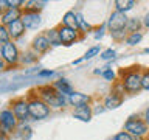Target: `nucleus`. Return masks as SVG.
Segmentation results:
<instances>
[{
	"label": "nucleus",
	"instance_id": "1",
	"mask_svg": "<svg viewBox=\"0 0 149 140\" xmlns=\"http://www.w3.org/2000/svg\"><path fill=\"white\" fill-rule=\"evenodd\" d=\"M34 90L37 93V97H39L50 109H62V107H65L68 104L67 97L62 95V93H59L53 87V84H42V86H37Z\"/></svg>",
	"mask_w": 149,
	"mask_h": 140
},
{
	"label": "nucleus",
	"instance_id": "2",
	"mask_svg": "<svg viewBox=\"0 0 149 140\" xmlns=\"http://www.w3.org/2000/svg\"><path fill=\"white\" fill-rule=\"evenodd\" d=\"M141 78H143V72L138 67H134L132 70H127V72L121 73V86H123L126 93H138L140 90H143L141 87Z\"/></svg>",
	"mask_w": 149,
	"mask_h": 140
},
{
	"label": "nucleus",
	"instance_id": "3",
	"mask_svg": "<svg viewBox=\"0 0 149 140\" xmlns=\"http://www.w3.org/2000/svg\"><path fill=\"white\" fill-rule=\"evenodd\" d=\"M26 100H28V107H30V117L33 120H36V121L37 120H44L50 115L51 109L40 100L39 97H37L36 90H31L30 93H28Z\"/></svg>",
	"mask_w": 149,
	"mask_h": 140
},
{
	"label": "nucleus",
	"instance_id": "4",
	"mask_svg": "<svg viewBox=\"0 0 149 140\" xmlns=\"http://www.w3.org/2000/svg\"><path fill=\"white\" fill-rule=\"evenodd\" d=\"M124 131L138 140V139L146 137V135L149 134V126L146 125V121H144L141 117L132 115L124 121Z\"/></svg>",
	"mask_w": 149,
	"mask_h": 140
},
{
	"label": "nucleus",
	"instance_id": "5",
	"mask_svg": "<svg viewBox=\"0 0 149 140\" xmlns=\"http://www.w3.org/2000/svg\"><path fill=\"white\" fill-rule=\"evenodd\" d=\"M20 50H19V47L16 45V42L14 41H9L6 44L3 45V51H2V58L3 61L6 62L8 69L11 67H17L19 64H20Z\"/></svg>",
	"mask_w": 149,
	"mask_h": 140
},
{
	"label": "nucleus",
	"instance_id": "6",
	"mask_svg": "<svg viewBox=\"0 0 149 140\" xmlns=\"http://www.w3.org/2000/svg\"><path fill=\"white\" fill-rule=\"evenodd\" d=\"M11 111L14 112L16 118L19 120V123H26L30 117V107H28V100L25 97H17L11 100Z\"/></svg>",
	"mask_w": 149,
	"mask_h": 140
},
{
	"label": "nucleus",
	"instance_id": "7",
	"mask_svg": "<svg viewBox=\"0 0 149 140\" xmlns=\"http://www.w3.org/2000/svg\"><path fill=\"white\" fill-rule=\"evenodd\" d=\"M129 17L126 16L124 13L120 11H113L107 19V30H109L110 34H115V33H121L126 31V27H127Z\"/></svg>",
	"mask_w": 149,
	"mask_h": 140
},
{
	"label": "nucleus",
	"instance_id": "8",
	"mask_svg": "<svg viewBox=\"0 0 149 140\" xmlns=\"http://www.w3.org/2000/svg\"><path fill=\"white\" fill-rule=\"evenodd\" d=\"M17 126H19V120L16 118V115L11 111V107H6V109L0 111V128L8 135L16 132Z\"/></svg>",
	"mask_w": 149,
	"mask_h": 140
},
{
	"label": "nucleus",
	"instance_id": "9",
	"mask_svg": "<svg viewBox=\"0 0 149 140\" xmlns=\"http://www.w3.org/2000/svg\"><path fill=\"white\" fill-rule=\"evenodd\" d=\"M123 95H124V89L121 86V83H118L115 86V89L112 90L110 95L106 97L104 107L106 109H116V107H120L121 103H123Z\"/></svg>",
	"mask_w": 149,
	"mask_h": 140
},
{
	"label": "nucleus",
	"instance_id": "10",
	"mask_svg": "<svg viewBox=\"0 0 149 140\" xmlns=\"http://www.w3.org/2000/svg\"><path fill=\"white\" fill-rule=\"evenodd\" d=\"M58 30H59L61 45H72L76 41L82 39V37L79 36V31H74V30H72V28H67L64 25H58Z\"/></svg>",
	"mask_w": 149,
	"mask_h": 140
},
{
	"label": "nucleus",
	"instance_id": "11",
	"mask_svg": "<svg viewBox=\"0 0 149 140\" xmlns=\"http://www.w3.org/2000/svg\"><path fill=\"white\" fill-rule=\"evenodd\" d=\"M50 48H51V44H50L48 37L45 36V33L37 34L34 39H33V42H31V50L34 51V53H37V55H44Z\"/></svg>",
	"mask_w": 149,
	"mask_h": 140
},
{
	"label": "nucleus",
	"instance_id": "12",
	"mask_svg": "<svg viewBox=\"0 0 149 140\" xmlns=\"http://www.w3.org/2000/svg\"><path fill=\"white\" fill-rule=\"evenodd\" d=\"M23 16V9L22 8H8L5 13L0 14V23L5 27L11 25L13 22H17L20 20Z\"/></svg>",
	"mask_w": 149,
	"mask_h": 140
},
{
	"label": "nucleus",
	"instance_id": "13",
	"mask_svg": "<svg viewBox=\"0 0 149 140\" xmlns=\"http://www.w3.org/2000/svg\"><path fill=\"white\" fill-rule=\"evenodd\" d=\"M67 101H68L70 106H73L74 109H76V107H82V106H90L92 97L87 95V93H82V92H76V90H74L72 95L67 97Z\"/></svg>",
	"mask_w": 149,
	"mask_h": 140
},
{
	"label": "nucleus",
	"instance_id": "14",
	"mask_svg": "<svg viewBox=\"0 0 149 140\" xmlns=\"http://www.w3.org/2000/svg\"><path fill=\"white\" fill-rule=\"evenodd\" d=\"M22 22H23V25H25L26 30H37L42 23V16H40V13L23 11Z\"/></svg>",
	"mask_w": 149,
	"mask_h": 140
},
{
	"label": "nucleus",
	"instance_id": "15",
	"mask_svg": "<svg viewBox=\"0 0 149 140\" xmlns=\"http://www.w3.org/2000/svg\"><path fill=\"white\" fill-rule=\"evenodd\" d=\"M8 31H9V37H11V41L16 42L17 39H20V37L25 34L26 28H25V25H23V22L20 19V20L13 22L11 25H8Z\"/></svg>",
	"mask_w": 149,
	"mask_h": 140
},
{
	"label": "nucleus",
	"instance_id": "16",
	"mask_svg": "<svg viewBox=\"0 0 149 140\" xmlns=\"http://www.w3.org/2000/svg\"><path fill=\"white\" fill-rule=\"evenodd\" d=\"M53 87H54L59 93H62V95H65V97L72 95V93L74 92L73 86L70 84L68 79H65V78H59L58 81H54V83H53Z\"/></svg>",
	"mask_w": 149,
	"mask_h": 140
},
{
	"label": "nucleus",
	"instance_id": "17",
	"mask_svg": "<svg viewBox=\"0 0 149 140\" xmlns=\"http://www.w3.org/2000/svg\"><path fill=\"white\" fill-rule=\"evenodd\" d=\"M73 117L81 121H86V123H88V121L92 120L93 117V111L90 106H82V107H76V109L73 111Z\"/></svg>",
	"mask_w": 149,
	"mask_h": 140
},
{
	"label": "nucleus",
	"instance_id": "18",
	"mask_svg": "<svg viewBox=\"0 0 149 140\" xmlns=\"http://www.w3.org/2000/svg\"><path fill=\"white\" fill-rule=\"evenodd\" d=\"M61 25H64L67 28H72V30H74V31H79L78 20H76V13H74V11H67L62 16V22H61Z\"/></svg>",
	"mask_w": 149,
	"mask_h": 140
},
{
	"label": "nucleus",
	"instance_id": "19",
	"mask_svg": "<svg viewBox=\"0 0 149 140\" xmlns=\"http://www.w3.org/2000/svg\"><path fill=\"white\" fill-rule=\"evenodd\" d=\"M113 5H115V11H120V13L126 14L135 6V2L134 0H115Z\"/></svg>",
	"mask_w": 149,
	"mask_h": 140
},
{
	"label": "nucleus",
	"instance_id": "20",
	"mask_svg": "<svg viewBox=\"0 0 149 140\" xmlns=\"http://www.w3.org/2000/svg\"><path fill=\"white\" fill-rule=\"evenodd\" d=\"M14 134H16L20 140H30L33 132H31V128L26 123H19V126H17V129H16Z\"/></svg>",
	"mask_w": 149,
	"mask_h": 140
},
{
	"label": "nucleus",
	"instance_id": "21",
	"mask_svg": "<svg viewBox=\"0 0 149 140\" xmlns=\"http://www.w3.org/2000/svg\"><path fill=\"white\" fill-rule=\"evenodd\" d=\"M37 59H39V55L34 53L31 48L28 51H23V53L20 55V64H23V65L34 64V62H37Z\"/></svg>",
	"mask_w": 149,
	"mask_h": 140
},
{
	"label": "nucleus",
	"instance_id": "22",
	"mask_svg": "<svg viewBox=\"0 0 149 140\" xmlns=\"http://www.w3.org/2000/svg\"><path fill=\"white\" fill-rule=\"evenodd\" d=\"M45 36L48 37V41H50L51 47H59V45H61V39H59V30H58V27H54V28H51V30L45 31Z\"/></svg>",
	"mask_w": 149,
	"mask_h": 140
},
{
	"label": "nucleus",
	"instance_id": "23",
	"mask_svg": "<svg viewBox=\"0 0 149 140\" xmlns=\"http://www.w3.org/2000/svg\"><path fill=\"white\" fill-rule=\"evenodd\" d=\"M141 39H143V33L137 31V33H130V34H127V37H126L124 42L129 47H135V45H138L140 42H141Z\"/></svg>",
	"mask_w": 149,
	"mask_h": 140
},
{
	"label": "nucleus",
	"instance_id": "24",
	"mask_svg": "<svg viewBox=\"0 0 149 140\" xmlns=\"http://www.w3.org/2000/svg\"><path fill=\"white\" fill-rule=\"evenodd\" d=\"M76 20H78V28H79V33H82V34H86L92 30V27L87 23V20L84 19V16L81 13H76Z\"/></svg>",
	"mask_w": 149,
	"mask_h": 140
},
{
	"label": "nucleus",
	"instance_id": "25",
	"mask_svg": "<svg viewBox=\"0 0 149 140\" xmlns=\"http://www.w3.org/2000/svg\"><path fill=\"white\" fill-rule=\"evenodd\" d=\"M140 27H141V22H140L138 19H129L126 31H127V34H130V33H137V31H140Z\"/></svg>",
	"mask_w": 149,
	"mask_h": 140
},
{
	"label": "nucleus",
	"instance_id": "26",
	"mask_svg": "<svg viewBox=\"0 0 149 140\" xmlns=\"http://www.w3.org/2000/svg\"><path fill=\"white\" fill-rule=\"evenodd\" d=\"M11 41V37H9V31H8V27H5L0 23V44L5 45L6 42Z\"/></svg>",
	"mask_w": 149,
	"mask_h": 140
},
{
	"label": "nucleus",
	"instance_id": "27",
	"mask_svg": "<svg viewBox=\"0 0 149 140\" xmlns=\"http://www.w3.org/2000/svg\"><path fill=\"white\" fill-rule=\"evenodd\" d=\"M96 55H100V45H93V47H90V48L86 51V55L82 56V61H88V59L95 58Z\"/></svg>",
	"mask_w": 149,
	"mask_h": 140
},
{
	"label": "nucleus",
	"instance_id": "28",
	"mask_svg": "<svg viewBox=\"0 0 149 140\" xmlns=\"http://www.w3.org/2000/svg\"><path fill=\"white\" fill-rule=\"evenodd\" d=\"M115 56H116V51L113 48H107L104 51H101V56L100 58L102 61H112V59H115Z\"/></svg>",
	"mask_w": 149,
	"mask_h": 140
},
{
	"label": "nucleus",
	"instance_id": "29",
	"mask_svg": "<svg viewBox=\"0 0 149 140\" xmlns=\"http://www.w3.org/2000/svg\"><path fill=\"white\" fill-rule=\"evenodd\" d=\"M113 140H137V139L132 137V135H130L129 132H126V131L123 129V131H120L118 134H115Z\"/></svg>",
	"mask_w": 149,
	"mask_h": 140
},
{
	"label": "nucleus",
	"instance_id": "30",
	"mask_svg": "<svg viewBox=\"0 0 149 140\" xmlns=\"http://www.w3.org/2000/svg\"><path fill=\"white\" fill-rule=\"evenodd\" d=\"M102 76H104L106 81H113V79L116 78V75H115V72L112 69L104 67V70H102Z\"/></svg>",
	"mask_w": 149,
	"mask_h": 140
},
{
	"label": "nucleus",
	"instance_id": "31",
	"mask_svg": "<svg viewBox=\"0 0 149 140\" xmlns=\"http://www.w3.org/2000/svg\"><path fill=\"white\" fill-rule=\"evenodd\" d=\"M141 87H143V90H148L149 92V70H144V72H143Z\"/></svg>",
	"mask_w": 149,
	"mask_h": 140
},
{
	"label": "nucleus",
	"instance_id": "32",
	"mask_svg": "<svg viewBox=\"0 0 149 140\" xmlns=\"http://www.w3.org/2000/svg\"><path fill=\"white\" fill-rule=\"evenodd\" d=\"M54 75V70H50V69H44V70H39L37 72V76L39 78H50Z\"/></svg>",
	"mask_w": 149,
	"mask_h": 140
},
{
	"label": "nucleus",
	"instance_id": "33",
	"mask_svg": "<svg viewBox=\"0 0 149 140\" xmlns=\"http://www.w3.org/2000/svg\"><path fill=\"white\" fill-rule=\"evenodd\" d=\"M143 120L146 121V125L149 126V106L144 109V114H143Z\"/></svg>",
	"mask_w": 149,
	"mask_h": 140
},
{
	"label": "nucleus",
	"instance_id": "34",
	"mask_svg": "<svg viewBox=\"0 0 149 140\" xmlns=\"http://www.w3.org/2000/svg\"><path fill=\"white\" fill-rule=\"evenodd\" d=\"M141 23H143V25L146 27V28H149V11L144 14V17H143V22H141Z\"/></svg>",
	"mask_w": 149,
	"mask_h": 140
},
{
	"label": "nucleus",
	"instance_id": "35",
	"mask_svg": "<svg viewBox=\"0 0 149 140\" xmlns=\"http://www.w3.org/2000/svg\"><path fill=\"white\" fill-rule=\"evenodd\" d=\"M8 69V65H6V62L3 61V58H0V73L2 72H5V70Z\"/></svg>",
	"mask_w": 149,
	"mask_h": 140
},
{
	"label": "nucleus",
	"instance_id": "36",
	"mask_svg": "<svg viewBox=\"0 0 149 140\" xmlns=\"http://www.w3.org/2000/svg\"><path fill=\"white\" fill-rule=\"evenodd\" d=\"M0 140H9V135L5 132L2 128H0Z\"/></svg>",
	"mask_w": 149,
	"mask_h": 140
},
{
	"label": "nucleus",
	"instance_id": "37",
	"mask_svg": "<svg viewBox=\"0 0 149 140\" xmlns=\"http://www.w3.org/2000/svg\"><path fill=\"white\" fill-rule=\"evenodd\" d=\"M143 53H144V55H149V47H148V48H144V50H143Z\"/></svg>",
	"mask_w": 149,
	"mask_h": 140
},
{
	"label": "nucleus",
	"instance_id": "38",
	"mask_svg": "<svg viewBox=\"0 0 149 140\" xmlns=\"http://www.w3.org/2000/svg\"><path fill=\"white\" fill-rule=\"evenodd\" d=\"M2 51H3V45L0 44V58H2Z\"/></svg>",
	"mask_w": 149,
	"mask_h": 140
}]
</instances>
